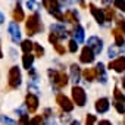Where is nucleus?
Segmentation results:
<instances>
[{"label":"nucleus","mask_w":125,"mask_h":125,"mask_svg":"<svg viewBox=\"0 0 125 125\" xmlns=\"http://www.w3.org/2000/svg\"><path fill=\"white\" fill-rule=\"evenodd\" d=\"M41 28H43V25H41V21H40V15L38 13H32L25 21V31H27V34L30 37L34 35V34H37V32H40Z\"/></svg>","instance_id":"nucleus-1"},{"label":"nucleus","mask_w":125,"mask_h":125,"mask_svg":"<svg viewBox=\"0 0 125 125\" xmlns=\"http://www.w3.org/2000/svg\"><path fill=\"white\" fill-rule=\"evenodd\" d=\"M47 74H49L52 83H53L57 88H63V87H66V84H68V81H69L68 75H66L65 72H62V71H53V69H49Z\"/></svg>","instance_id":"nucleus-2"},{"label":"nucleus","mask_w":125,"mask_h":125,"mask_svg":"<svg viewBox=\"0 0 125 125\" xmlns=\"http://www.w3.org/2000/svg\"><path fill=\"white\" fill-rule=\"evenodd\" d=\"M72 100L74 103H77L78 106H84L85 102H87V94H85V90L78 87V85H74L72 87Z\"/></svg>","instance_id":"nucleus-3"},{"label":"nucleus","mask_w":125,"mask_h":125,"mask_svg":"<svg viewBox=\"0 0 125 125\" xmlns=\"http://www.w3.org/2000/svg\"><path fill=\"white\" fill-rule=\"evenodd\" d=\"M21 71L18 66H12L10 71H9V87L10 88H18L21 85Z\"/></svg>","instance_id":"nucleus-4"},{"label":"nucleus","mask_w":125,"mask_h":125,"mask_svg":"<svg viewBox=\"0 0 125 125\" xmlns=\"http://www.w3.org/2000/svg\"><path fill=\"white\" fill-rule=\"evenodd\" d=\"M56 103L63 109L65 112H71L72 109H74V103L71 102V99L69 97H66L65 94H57L56 96Z\"/></svg>","instance_id":"nucleus-5"},{"label":"nucleus","mask_w":125,"mask_h":125,"mask_svg":"<svg viewBox=\"0 0 125 125\" xmlns=\"http://www.w3.org/2000/svg\"><path fill=\"white\" fill-rule=\"evenodd\" d=\"M25 103H27V109L30 113H34L38 107V97L32 93H28L27 97H25Z\"/></svg>","instance_id":"nucleus-6"},{"label":"nucleus","mask_w":125,"mask_h":125,"mask_svg":"<svg viewBox=\"0 0 125 125\" xmlns=\"http://www.w3.org/2000/svg\"><path fill=\"white\" fill-rule=\"evenodd\" d=\"M94 54H97V53H100L102 52V49H103V41L99 38V37H90L88 38V46H87Z\"/></svg>","instance_id":"nucleus-7"},{"label":"nucleus","mask_w":125,"mask_h":125,"mask_svg":"<svg viewBox=\"0 0 125 125\" xmlns=\"http://www.w3.org/2000/svg\"><path fill=\"white\" fill-rule=\"evenodd\" d=\"M109 69H113V71H116V72H119V74L124 72V71H125V57L121 56V57L112 60L110 63H109Z\"/></svg>","instance_id":"nucleus-8"},{"label":"nucleus","mask_w":125,"mask_h":125,"mask_svg":"<svg viewBox=\"0 0 125 125\" xmlns=\"http://www.w3.org/2000/svg\"><path fill=\"white\" fill-rule=\"evenodd\" d=\"M80 62H81V63H91V62H94V53H93L88 47H84V49L81 50Z\"/></svg>","instance_id":"nucleus-9"},{"label":"nucleus","mask_w":125,"mask_h":125,"mask_svg":"<svg viewBox=\"0 0 125 125\" xmlns=\"http://www.w3.org/2000/svg\"><path fill=\"white\" fill-rule=\"evenodd\" d=\"M9 35H10V40L13 43H18L21 40V31H19V27L16 22L9 24Z\"/></svg>","instance_id":"nucleus-10"},{"label":"nucleus","mask_w":125,"mask_h":125,"mask_svg":"<svg viewBox=\"0 0 125 125\" xmlns=\"http://www.w3.org/2000/svg\"><path fill=\"white\" fill-rule=\"evenodd\" d=\"M109 100L106 99V97H102V99H99V100H96V104H94V107H96V110L99 112V113H104V112H107L109 110Z\"/></svg>","instance_id":"nucleus-11"},{"label":"nucleus","mask_w":125,"mask_h":125,"mask_svg":"<svg viewBox=\"0 0 125 125\" xmlns=\"http://www.w3.org/2000/svg\"><path fill=\"white\" fill-rule=\"evenodd\" d=\"M90 10H91V15L94 16V19L99 22V24H103L104 22V15H103V10L96 8L93 3H90Z\"/></svg>","instance_id":"nucleus-12"},{"label":"nucleus","mask_w":125,"mask_h":125,"mask_svg":"<svg viewBox=\"0 0 125 125\" xmlns=\"http://www.w3.org/2000/svg\"><path fill=\"white\" fill-rule=\"evenodd\" d=\"M94 71H96V78H99V81H102L103 84H106L107 77H106V71H104L103 63H97L96 68H94Z\"/></svg>","instance_id":"nucleus-13"},{"label":"nucleus","mask_w":125,"mask_h":125,"mask_svg":"<svg viewBox=\"0 0 125 125\" xmlns=\"http://www.w3.org/2000/svg\"><path fill=\"white\" fill-rule=\"evenodd\" d=\"M50 30H52V34H54L57 38H65V37H66V31H65V28L62 27V25H59V24L52 25Z\"/></svg>","instance_id":"nucleus-14"},{"label":"nucleus","mask_w":125,"mask_h":125,"mask_svg":"<svg viewBox=\"0 0 125 125\" xmlns=\"http://www.w3.org/2000/svg\"><path fill=\"white\" fill-rule=\"evenodd\" d=\"M112 34H113V37H115V46H118V47H122V46H125V41H124V38H125V35L118 30V28H113V31H112Z\"/></svg>","instance_id":"nucleus-15"},{"label":"nucleus","mask_w":125,"mask_h":125,"mask_svg":"<svg viewBox=\"0 0 125 125\" xmlns=\"http://www.w3.org/2000/svg\"><path fill=\"white\" fill-rule=\"evenodd\" d=\"M12 16H13V21H15L16 24H18V22H21V21H24L25 15H24V10L21 9V5H19V3H18V5H16V8L13 9Z\"/></svg>","instance_id":"nucleus-16"},{"label":"nucleus","mask_w":125,"mask_h":125,"mask_svg":"<svg viewBox=\"0 0 125 125\" xmlns=\"http://www.w3.org/2000/svg\"><path fill=\"white\" fill-rule=\"evenodd\" d=\"M43 6H44L50 13L59 12V2H50V0H44V2H43Z\"/></svg>","instance_id":"nucleus-17"},{"label":"nucleus","mask_w":125,"mask_h":125,"mask_svg":"<svg viewBox=\"0 0 125 125\" xmlns=\"http://www.w3.org/2000/svg\"><path fill=\"white\" fill-rule=\"evenodd\" d=\"M80 77H81V71H80V66L77 63L71 65V80L77 84L80 81Z\"/></svg>","instance_id":"nucleus-18"},{"label":"nucleus","mask_w":125,"mask_h":125,"mask_svg":"<svg viewBox=\"0 0 125 125\" xmlns=\"http://www.w3.org/2000/svg\"><path fill=\"white\" fill-rule=\"evenodd\" d=\"M74 35H75V43H83L84 41V30H83V27L81 25H78L77 24V27L74 28Z\"/></svg>","instance_id":"nucleus-19"},{"label":"nucleus","mask_w":125,"mask_h":125,"mask_svg":"<svg viewBox=\"0 0 125 125\" xmlns=\"http://www.w3.org/2000/svg\"><path fill=\"white\" fill-rule=\"evenodd\" d=\"M83 77H84V80H85L87 83L94 81V80H96V71H94V68H87V69H84V71H83Z\"/></svg>","instance_id":"nucleus-20"},{"label":"nucleus","mask_w":125,"mask_h":125,"mask_svg":"<svg viewBox=\"0 0 125 125\" xmlns=\"http://www.w3.org/2000/svg\"><path fill=\"white\" fill-rule=\"evenodd\" d=\"M63 19H66L71 24H78V16H77V13L74 10H66L65 15H63Z\"/></svg>","instance_id":"nucleus-21"},{"label":"nucleus","mask_w":125,"mask_h":125,"mask_svg":"<svg viewBox=\"0 0 125 125\" xmlns=\"http://www.w3.org/2000/svg\"><path fill=\"white\" fill-rule=\"evenodd\" d=\"M32 63H34V56L32 54H24L22 56V65H24V68L31 69Z\"/></svg>","instance_id":"nucleus-22"},{"label":"nucleus","mask_w":125,"mask_h":125,"mask_svg":"<svg viewBox=\"0 0 125 125\" xmlns=\"http://www.w3.org/2000/svg\"><path fill=\"white\" fill-rule=\"evenodd\" d=\"M32 41L31 40H24L22 43H21V49H22V52H24V54H31V50H32Z\"/></svg>","instance_id":"nucleus-23"},{"label":"nucleus","mask_w":125,"mask_h":125,"mask_svg":"<svg viewBox=\"0 0 125 125\" xmlns=\"http://www.w3.org/2000/svg\"><path fill=\"white\" fill-rule=\"evenodd\" d=\"M122 52H125V46H122V47H118V46H110V47H109L107 54H109L110 57H115V56H118V54H119V53H122Z\"/></svg>","instance_id":"nucleus-24"},{"label":"nucleus","mask_w":125,"mask_h":125,"mask_svg":"<svg viewBox=\"0 0 125 125\" xmlns=\"http://www.w3.org/2000/svg\"><path fill=\"white\" fill-rule=\"evenodd\" d=\"M103 15H104V21H112L115 18V10L112 8H106L104 12H103Z\"/></svg>","instance_id":"nucleus-25"},{"label":"nucleus","mask_w":125,"mask_h":125,"mask_svg":"<svg viewBox=\"0 0 125 125\" xmlns=\"http://www.w3.org/2000/svg\"><path fill=\"white\" fill-rule=\"evenodd\" d=\"M32 49L35 50V56H37V57H41V56L44 54V49H43L38 43H34V44H32Z\"/></svg>","instance_id":"nucleus-26"},{"label":"nucleus","mask_w":125,"mask_h":125,"mask_svg":"<svg viewBox=\"0 0 125 125\" xmlns=\"http://www.w3.org/2000/svg\"><path fill=\"white\" fill-rule=\"evenodd\" d=\"M115 109H116L119 113H125V100L115 102Z\"/></svg>","instance_id":"nucleus-27"},{"label":"nucleus","mask_w":125,"mask_h":125,"mask_svg":"<svg viewBox=\"0 0 125 125\" xmlns=\"http://www.w3.org/2000/svg\"><path fill=\"white\" fill-rule=\"evenodd\" d=\"M28 125H43V116H40V115L34 116V118L30 121V124H28Z\"/></svg>","instance_id":"nucleus-28"},{"label":"nucleus","mask_w":125,"mask_h":125,"mask_svg":"<svg viewBox=\"0 0 125 125\" xmlns=\"http://www.w3.org/2000/svg\"><path fill=\"white\" fill-rule=\"evenodd\" d=\"M116 28H118L124 35H125V21H124V19H121V18H119V19L116 21Z\"/></svg>","instance_id":"nucleus-29"},{"label":"nucleus","mask_w":125,"mask_h":125,"mask_svg":"<svg viewBox=\"0 0 125 125\" xmlns=\"http://www.w3.org/2000/svg\"><path fill=\"white\" fill-rule=\"evenodd\" d=\"M68 44H69V46H68V50H69L71 53H75V52L78 50V44H77V43H75L74 40H71V41H69Z\"/></svg>","instance_id":"nucleus-30"},{"label":"nucleus","mask_w":125,"mask_h":125,"mask_svg":"<svg viewBox=\"0 0 125 125\" xmlns=\"http://www.w3.org/2000/svg\"><path fill=\"white\" fill-rule=\"evenodd\" d=\"M113 6L118 8L119 10L125 12V2H121V0H116V2H113Z\"/></svg>","instance_id":"nucleus-31"},{"label":"nucleus","mask_w":125,"mask_h":125,"mask_svg":"<svg viewBox=\"0 0 125 125\" xmlns=\"http://www.w3.org/2000/svg\"><path fill=\"white\" fill-rule=\"evenodd\" d=\"M53 46H54V50H56L59 54H65V47L62 46L60 43H56V44H53Z\"/></svg>","instance_id":"nucleus-32"},{"label":"nucleus","mask_w":125,"mask_h":125,"mask_svg":"<svg viewBox=\"0 0 125 125\" xmlns=\"http://www.w3.org/2000/svg\"><path fill=\"white\" fill-rule=\"evenodd\" d=\"M94 122H96V116L88 113L87 118H85V125H94Z\"/></svg>","instance_id":"nucleus-33"},{"label":"nucleus","mask_w":125,"mask_h":125,"mask_svg":"<svg viewBox=\"0 0 125 125\" xmlns=\"http://www.w3.org/2000/svg\"><path fill=\"white\" fill-rule=\"evenodd\" d=\"M30 121H28V115H21V119L18 122V125H28Z\"/></svg>","instance_id":"nucleus-34"},{"label":"nucleus","mask_w":125,"mask_h":125,"mask_svg":"<svg viewBox=\"0 0 125 125\" xmlns=\"http://www.w3.org/2000/svg\"><path fill=\"white\" fill-rule=\"evenodd\" d=\"M49 41H50L52 44H56V43H59V38H57L54 34H52V32H50V35H49Z\"/></svg>","instance_id":"nucleus-35"},{"label":"nucleus","mask_w":125,"mask_h":125,"mask_svg":"<svg viewBox=\"0 0 125 125\" xmlns=\"http://www.w3.org/2000/svg\"><path fill=\"white\" fill-rule=\"evenodd\" d=\"M52 15H53L57 21H63V15H62L60 12H54V13H52Z\"/></svg>","instance_id":"nucleus-36"},{"label":"nucleus","mask_w":125,"mask_h":125,"mask_svg":"<svg viewBox=\"0 0 125 125\" xmlns=\"http://www.w3.org/2000/svg\"><path fill=\"white\" fill-rule=\"evenodd\" d=\"M3 121H5V124H6V125H16V124H15V121H12L10 118H3Z\"/></svg>","instance_id":"nucleus-37"},{"label":"nucleus","mask_w":125,"mask_h":125,"mask_svg":"<svg viewBox=\"0 0 125 125\" xmlns=\"http://www.w3.org/2000/svg\"><path fill=\"white\" fill-rule=\"evenodd\" d=\"M97 125H112V124H110V122H109L107 119H103V121H100V122H99Z\"/></svg>","instance_id":"nucleus-38"},{"label":"nucleus","mask_w":125,"mask_h":125,"mask_svg":"<svg viewBox=\"0 0 125 125\" xmlns=\"http://www.w3.org/2000/svg\"><path fill=\"white\" fill-rule=\"evenodd\" d=\"M27 6H28V8H34V2H28Z\"/></svg>","instance_id":"nucleus-39"},{"label":"nucleus","mask_w":125,"mask_h":125,"mask_svg":"<svg viewBox=\"0 0 125 125\" xmlns=\"http://www.w3.org/2000/svg\"><path fill=\"white\" fill-rule=\"evenodd\" d=\"M3 21H5V16H3L2 13H0V24H3Z\"/></svg>","instance_id":"nucleus-40"},{"label":"nucleus","mask_w":125,"mask_h":125,"mask_svg":"<svg viewBox=\"0 0 125 125\" xmlns=\"http://www.w3.org/2000/svg\"><path fill=\"white\" fill-rule=\"evenodd\" d=\"M71 125H80V122H78V121H72Z\"/></svg>","instance_id":"nucleus-41"},{"label":"nucleus","mask_w":125,"mask_h":125,"mask_svg":"<svg viewBox=\"0 0 125 125\" xmlns=\"http://www.w3.org/2000/svg\"><path fill=\"white\" fill-rule=\"evenodd\" d=\"M122 87H124V90H125V77L122 78Z\"/></svg>","instance_id":"nucleus-42"},{"label":"nucleus","mask_w":125,"mask_h":125,"mask_svg":"<svg viewBox=\"0 0 125 125\" xmlns=\"http://www.w3.org/2000/svg\"><path fill=\"white\" fill-rule=\"evenodd\" d=\"M0 57H3V53H2V49H0Z\"/></svg>","instance_id":"nucleus-43"}]
</instances>
